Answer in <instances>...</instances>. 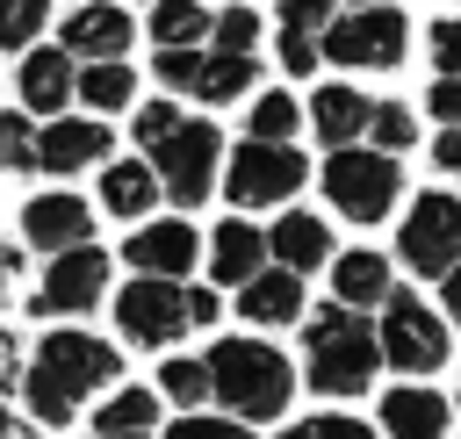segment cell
Instances as JSON below:
<instances>
[{
	"instance_id": "6da1fadb",
	"label": "cell",
	"mask_w": 461,
	"mask_h": 439,
	"mask_svg": "<svg viewBox=\"0 0 461 439\" xmlns=\"http://www.w3.org/2000/svg\"><path fill=\"white\" fill-rule=\"evenodd\" d=\"M115 374H122V353L108 338H94V331H43L29 367H22V396H29L36 425H72V410L94 389H108Z\"/></svg>"
},
{
	"instance_id": "7a4b0ae2",
	"label": "cell",
	"mask_w": 461,
	"mask_h": 439,
	"mask_svg": "<svg viewBox=\"0 0 461 439\" xmlns=\"http://www.w3.org/2000/svg\"><path fill=\"white\" fill-rule=\"evenodd\" d=\"M202 367H209V396H216L238 425H267V417L288 410L295 374H288V360H281L267 338H216Z\"/></svg>"
},
{
	"instance_id": "3957f363",
	"label": "cell",
	"mask_w": 461,
	"mask_h": 439,
	"mask_svg": "<svg viewBox=\"0 0 461 439\" xmlns=\"http://www.w3.org/2000/svg\"><path fill=\"white\" fill-rule=\"evenodd\" d=\"M375 324L367 317H353V309H317L310 317V331H303V367H310V389H324V396H360L367 381H375Z\"/></svg>"
},
{
	"instance_id": "277c9868",
	"label": "cell",
	"mask_w": 461,
	"mask_h": 439,
	"mask_svg": "<svg viewBox=\"0 0 461 439\" xmlns=\"http://www.w3.org/2000/svg\"><path fill=\"white\" fill-rule=\"evenodd\" d=\"M403 50H411V29L396 7H346L317 43V58H331L346 72H396Z\"/></svg>"
},
{
	"instance_id": "5b68a950",
	"label": "cell",
	"mask_w": 461,
	"mask_h": 439,
	"mask_svg": "<svg viewBox=\"0 0 461 439\" xmlns=\"http://www.w3.org/2000/svg\"><path fill=\"white\" fill-rule=\"evenodd\" d=\"M396 194H403V166H396V158L360 151V144L324 158V202H331L339 216L375 223V216H389V209H396Z\"/></svg>"
},
{
	"instance_id": "8992f818",
	"label": "cell",
	"mask_w": 461,
	"mask_h": 439,
	"mask_svg": "<svg viewBox=\"0 0 461 439\" xmlns=\"http://www.w3.org/2000/svg\"><path fill=\"white\" fill-rule=\"evenodd\" d=\"M216 166H223V137L216 122H180L158 151H151V173H158V194H173V209H194L209 202L216 187Z\"/></svg>"
},
{
	"instance_id": "52a82bcc",
	"label": "cell",
	"mask_w": 461,
	"mask_h": 439,
	"mask_svg": "<svg viewBox=\"0 0 461 439\" xmlns=\"http://www.w3.org/2000/svg\"><path fill=\"white\" fill-rule=\"evenodd\" d=\"M375 353L396 367V374H432L439 360H447V324L411 295V288H396L389 302H382V324H375Z\"/></svg>"
},
{
	"instance_id": "ba28073f",
	"label": "cell",
	"mask_w": 461,
	"mask_h": 439,
	"mask_svg": "<svg viewBox=\"0 0 461 439\" xmlns=\"http://www.w3.org/2000/svg\"><path fill=\"white\" fill-rule=\"evenodd\" d=\"M303 180H310V166H303L295 144H238V151L223 158V194H230L238 209H274V202H288Z\"/></svg>"
},
{
	"instance_id": "9c48e42d",
	"label": "cell",
	"mask_w": 461,
	"mask_h": 439,
	"mask_svg": "<svg viewBox=\"0 0 461 439\" xmlns=\"http://www.w3.org/2000/svg\"><path fill=\"white\" fill-rule=\"evenodd\" d=\"M403 266L411 273H454L461 266V202L454 194H418L411 216H403V237H396Z\"/></svg>"
},
{
	"instance_id": "30bf717a",
	"label": "cell",
	"mask_w": 461,
	"mask_h": 439,
	"mask_svg": "<svg viewBox=\"0 0 461 439\" xmlns=\"http://www.w3.org/2000/svg\"><path fill=\"white\" fill-rule=\"evenodd\" d=\"M101 295H108V252L79 245V252H58V259L43 266L29 309H36V317H86Z\"/></svg>"
},
{
	"instance_id": "8fae6325",
	"label": "cell",
	"mask_w": 461,
	"mask_h": 439,
	"mask_svg": "<svg viewBox=\"0 0 461 439\" xmlns=\"http://www.w3.org/2000/svg\"><path fill=\"white\" fill-rule=\"evenodd\" d=\"M115 331H122L130 345H173V338L187 331V288L137 273V281L115 295Z\"/></svg>"
},
{
	"instance_id": "7c38bea8",
	"label": "cell",
	"mask_w": 461,
	"mask_h": 439,
	"mask_svg": "<svg viewBox=\"0 0 461 439\" xmlns=\"http://www.w3.org/2000/svg\"><path fill=\"white\" fill-rule=\"evenodd\" d=\"M58 50H65V58H86V65H122V50H130V14H122L115 0H86V7H72V14L58 22Z\"/></svg>"
},
{
	"instance_id": "4fadbf2b",
	"label": "cell",
	"mask_w": 461,
	"mask_h": 439,
	"mask_svg": "<svg viewBox=\"0 0 461 439\" xmlns=\"http://www.w3.org/2000/svg\"><path fill=\"white\" fill-rule=\"evenodd\" d=\"M22 237L58 259V252L94 245V216H86L79 194H29V202H22Z\"/></svg>"
},
{
	"instance_id": "5bb4252c",
	"label": "cell",
	"mask_w": 461,
	"mask_h": 439,
	"mask_svg": "<svg viewBox=\"0 0 461 439\" xmlns=\"http://www.w3.org/2000/svg\"><path fill=\"white\" fill-rule=\"evenodd\" d=\"M101 158H108V122H94V115H58V122L36 130V166L43 173H86Z\"/></svg>"
},
{
	"instance_id": "9a60e30c",
	"label": "cell",
	"mask_w": 461,
	"mask_h": 439,
	"mask_svg": "<svg viewBox=\"0 0 461 439\" xmlns=\"http://www.w3.org/2000/svg\"><path fill=\"white\" fill-rule=\"evenodd\" d=\"M194 230L180 223V216H166V223H144V230H130V245H122V259L144 273V281H180L187 266H194Z\"/></svg>"
},
{
	"instance_id": "2e32d148",
	"label": "cell",
	"mask_w": 461,
	"mask_h": 439,
	"mask_svg": "<svg viewBox=\"0 0 461 439\" xmlns=\"http://www.w3.org/2000/svg\"><path fill=\"white\" fill-rule=\"evenodd\" d=\"M72 58L58 50V43H43V50H29L22 58V79H14V94H22V115H50L58 122V108L72 101Z\"/></svg>"
},
{
	"instance_id": "e0dca14e",
	"label": "cell",
	"mask_w": 461,
	"mask_h": 439,
	"mask_svg": "<svg viewBox=\"0 0 461 439\" xmlns=\"http://www.w3.org/2000/svg\"><path fill=\"white\" fill-rule=\"evenodd\" d=\"M267 259H281V273H317L324 259H331V230L317 223V216H303V209H288L274 230H267Z\"/></svg>"
},
{
	"instance_id": "ac0fdd59",
	"label": "cell",
	"mask_w": 461,
	"mask_h": 439,
	"mask_svg": "<svg viewBox=\"0 0 461 439\" xmlns=\"http://www.w3.org/2000/svg\"><path fill=\"white\" fill-rule=\"evenodd\" d=\"M331 295H339V309H382L389 295H396V273H389V259L382 252H346L339 266H331Z\"/></svg>"
},
{
	"instance_id": "d6986e66",
	"label": "cell",
	"mask_w": 461,
	"mask_h": 439,
	"mask_svg": "<svg viewBox=\"0 0 461 439\" xmlns=\"http://www.w3.org/2000/svg\"><path fill=\"white\" fill-rule=\"evenodd\" d=\"M259 266H267V237H259L252 223L223 216V223H216V237H209V273H216L223 288H245Z\"/></svg>"
},
{
	"instance_id": "ffe728a7",
	"label": "cell",
	"mask_w": 461,
	"mask_h": 439,
	"mask_svg": "<svg viewBox=\"0 0 461 439\" xmlns=\"http://www.w3.org/2000/svg\"><path fill=\"white\" fill-rule=\"evenodd\" d=\"M382 432L389 439H447V396L439 389H389L382 396Z\"/></svg>"
},
{
	"instance_id": "44dd1931",
	"label": "cell",
	"mask_w": 461,
	"mask_h": 439,
	"mask_svg": "<svg viewBox=\"0 0 461 439\" xmlns=\"http://www.w3.org/2000/svg\"><path fill=\"white\" fill-rule=\"evenodd\" d=\"M367 115H375V101L353 86H317V101H310V122L331 151H353V137H367Z\"/></svg>"
},
{
	"instance_id": "7402d4cb",
	"label": "cell",
	"mask_w": 461,
	"mask_h": 439,
	"mask_svg": "<svg viewBox=\"0 0 461 439\" xmlns=\"http://www.w3.org/2000/svg\"><path fill=\"white\" fill-rule=\"evenodd\" d=\"M238 309H245V324H295L303 317V281L295 273H252L245 288H238Z\"/></svg>"
},
{
	"instance_id": "603a6c76",
	"label": "cell",
	"mask_w": 461,
	"mask_h": 439,
	"mask_svg": "<svg viewBox=\"0 0 461 439\" xmlns=\"http://www.w3.org/2000/svg\"><path fill=\"white\" fill-rule=\"evenodd\" d=\"M151 202H158V173H151L144 158H115V166L101 173V209H115V216H151Z\"/></svg>"
},
{
	"instance_id": "cb8c5ba5",
	"label": "cell",
	"mask_w": 461,
	"mask_h": 439,
	"mask_svg": "<svg viewBox=\"0 0 461 439\" xmlns=\"http://www.w3.org/2000/svg\"><path fill=\"white\" fill-rule=\"evenodd\" d=\"M158 425V389H115L101 410H94V432L101 439H137Z\"/></svg>"
},
{
	"instance_id": "d4e9b609",
	"label": "cell",
	"mask_w": 461,
	"mask_h": 439,
	"mask_svg": "<svg viewBox=\"0 0 461 439\" xmlns=\"http://www.w3.org/2000/svg\"><path fill=\"white\" fill-rule=\"evenodd\" d=\"M209 7L202 0H158L151 7V43L158 50H202V36H209Z\"/></svg>"
},
{
	"instance_id": "484cf974",
	"label": "cell",
	"mask_w": 461,
	"mask_h": 439,
	"mask_svg": "<svg viewBox=\"0 0 461 439\" xmlns=\"http://www.w3.org/2000/svg\"><path fill=\"white\" fill-rule=\"evenodd\" d=\"M252 58H223V50H202V65H194V101H238V94H252Z\"/></svg>"
},
{
	"instance_id": "4316f807",
	"label": "cell",
	"mask_w": 461,
	"mask_h": 439,
	"mask_svg": "<svg viewBox=\"0 0 461 439\" xmlns=\"http://www.w3.org/2000/svg\"><path fill=\"white\" fill-rule=\"evenodd\" d=\"M72 94H79L86 108H122V101H137V72H130V65H86V72L72 79Z\"/></svg>"
},
{
	"instance_id": "83f0119b",
	"label": "cell",
	"mask_w": 461,
	"mask_h": 439,
	"mask_svg": "<svg viewBox=\"0 0 461 439\" xmlns=\"http://www.w3.org/2000/svg\"><path fill=\"white\" fill-rule=\"evenodd\" d=\"M295 122H303V108H295L288 94H259L252 115H245V144H288Z\"/></svg>"
},
{
	"instance_id": "f1b7e54d",
	"label": "cell",
	"mask_w": 461,
	"mask_h": 439,
	"mask_svg": "<svg viewBox=\"0 0 461 439\" xmlns=\"http://www.w3.org/2000/svg\"><path fill=\"white\" fill-rule=\"evenodd\" d=\"M367 137H375V151H382V158H396V151H411V144H418V115H411L403 101H375Z\"/></svg>"
},
{
	"instance_id": "f546056e",
	"label": "cell",
	"mask_w": 461,
	"mask_h": 439,
	"mask_svg": "<svg viewBox=\"0 0 461 439\" xmlns=\"http://www.w3.org/2000/svg\"><path fill=\"white\" fill-rule=\"evenodd\" d=\"M151 389H158V396H166V403H180V410H187V417H194V403H202V396H209V367H202V360H166V367H158V381H151Z\"/></svg>"
},
{
	"instance_id": "4dcf8cb0",
	"label": "cell",
	"mask_w": 461,
	"mask_h": 439,
	"mask_svg": "<svg viewBox=\"0 0 461 439\" xmlns=\"http://www.w3.org/2000/svg\"><path fill=\"white\" fill-rule=\"evenodd\" d=\"M50 22V0H0V50H29Z\"/></svg>"
},
{
	"instance_id": "1f68e13d",
	"label": "cell",
	"mask_w": 461,
	"mask_h": 439,
	"mask_svg": "<svg viewBox=\"0 0 461 439\" xmlns=\"http://www.w3.org/2000/svg\"><path fill=\"white\" fill-rule=\"evenodd\" d=\"M252 43H259V14H252V7H223V14L209 22V50H223V58H252Z\"/></svg>"
},
{
	"instance_id": "d6a6232c",
	"label": "cell",
	"mask_w": 461,
	"mask_h": 439,
	"mask_svg": "<svg viewBox=\"0 0 461 439\" xmlns=\"http://www.w3.org/2000/svg\"><path fill=\"white\" fill-rule=\"evenodd\" d=\"M339 22V0H281V36H324Z\"/></svg>"
},
{
	"instance_id": "836d02e7",
	"label": "cell",
	"mask_w": 461,
	"mask_h": 439,
	"mask_svg": "<svg viewBox=\"0 0 461 439\" xmlns=\"http://www.w3.org/2000/svg\"><path fill=\"white\" fill-rule=\"evenodd\" d=\"M22 166H36V130L29 115H0V173H22Z\"/></svg>"
},
{
	"instance_id": "e575fe53",
	"label": "cell",
	"mask_w": 461,
	"mask_h": 439,
	"mask_svg": "<svg viewBox=\"0 0 461 439\" xmlns=\"http://www.w3.org/2000/svg\"><path fill=\"white\" fill-rule=\"evenodd\" d=\"M180 122H187V115H180L173 101H144V108H137V144H144V151H158Z\"/></svg>"
},
{
	"instance_id": "d590c367",
	"label": "cell",
	"mask_w": 461,
	"mask_h": 439,
	"mask_svg": "<svg viewBox=\"0 0 461 439\" xmlns=\"http://www.w3.org/2000/svg\"><path fill=\"white\" fill-rule=\"evenodd\" d=\"M166 439H252V432H245L238 417H202V410H194V417H173Z\"/></svg>"
},
{
	"instance_id": "8d00e7d4",
	"label": "cell",
	"mask_w": 461,
	"mask_h": 439,
	"mask_svg": "<svg viewBox=\"0 0 461 439\" xmlns=\"http://www.w3.org/2000/svg\"><path fill=\"white\" fill-rule=\"evenodd\" d=\"M432 72L461 79V22H432Z\"/></svg>"
},
{
	"instance_id": "74e56055",
	"label": "cell",
	"mask_w": 461,
	"mask_h": 439,
	"mask_svg": "<svg viewBox=\"0 0 461 439\" xmlns=\"http://www.w3.org/2000/svg\"><path fill=\"white\" fill-rule=\"evenodd\" d=\"M281 72H288V79L317 72V36H281Z\"/></svg>"
},
{
	"instance_id": "f35d334b",
	"label": "cell",
	"mask_w": 461,
	"mask_h": 439,
	"mask_svg": "<svg viewBox=\"0 0 461 439\" xmlns=\"http://www.w3.org/2000/svg\"><path fill=\"white\" fill-rule=\"evenodd\" d=\"M425 101H432V115H439L447 130H461V79H432Z\"/></svg>"
},
{
	"instance_id": "ab89813d",
	"label": "cell",
	"mask_w": 461,
	"mask_h": 439,
	"mask_svg": "<svg viewBox=\"0 0 461 439\" xmlns=\"http://www.w3.org/2000/svg\"><path fill=\"white\" fill-rule=\"evenodd\" d=\"M310 425H317V439H375L360 417H310Z\"/></svg>"
},
{
	"instance_id": "60d3db41",
	"label": "cell",
	"mask_w": 461,
	"mask_h": 439,
	"mask_svg": "<svg viewBox=\"0 0 461 439\" xmlns=\"http://www.w3.org/2000/svg\"><path fill=\"white\" fill-rule=\"evenodd\" d=\"M187 324H216V288H187Z\"/></svg>"
},
{
	"instance_id": "b9f144b4",
	"label": "cell",
	"mask_w": 461,
	"mask_h": 439,
	"mask_svg": "<svg viewBox=\"0 0 461 439\" xmlns=\"http://www.w3.org/2000/svg\"><path fill=\"white\" fill-rule=\"evenodd\" d=\"M432 158H439L447 173H461V130H439V144H432Z\"/></svg>"
},
{
	"instance_id": "7bdbcfd3",
	"label": "cell",
	"mask_w": 461,
	"mask_h": 439,
	"mask_svg": "<svg viewBox=\"0 0 461 439\" xmlns=\"http://www.w3.org/2000/svg\"><path fill=\"white\" fill-rule=\"evenodd\" d=\"M439 295H447V317H454V324H461V266H454V273H447V281H439Z\"/></svg>"
},
{
	"instance_id": "ee69618b",
	"label": "cell",
	"mask_w": 461,
	"mask_h": 439,
	"mask_svg": "<svg viewBox=\"0 0 461 439\" xmlns=\"http://www.w3.org/2000/svg\"><path fill=\"white\" fill-rule=\"evenodd\" d=\"M7 381H14V338L0 331V389H7Z\"/></svg>"
},
{
	"instance_id": "f6af8a7d",
	"label": "cell",
	"mask_w": 461,
	"mask_h": 439,
	"mask_svg": "<svg viewBox=\"0 0 461 439\" xmlns=\"http://www.w3.org/2000/svg\"><path fill=\"white\" fill-rule=\"evenodd\" d=\"M0 439H36V432H29V425H14V417L0 410Z\"/></svg>"
},
{
	"instance_id": "bcb514c9",
	"label": "cell",
	"mask_w": 461,
	"mask_h": 439,
	"mask_svg": "<svg viewBox=\"0 0 461 439\" xmlns=\"http://www.w3.org/2000/svg\"><path fill=\"white\" fill-rule=\"evenodd\" d=\"M281 439H317V425H310V417H303V425H288V432H281Z\"/></svg>"
},
{
	"instance_id": "7dc6e473",
	"label": "cell",
	"mask_w": 461,
	"mask_h": 439,
	"mask_svg": "<svg viewBox=\"0 0 461 439\" xmlns=\"http://www.w3.org/2000/svg\"><path fill=\"white\" fill-rule=\"evenodd\" d=\"M7 273H14V252L0 245V295H7Z\"/></svg>"
},
{
	"instance_id": "c3c4849f",
	"label": "cell",
	"mask_w": 461,
	"mask_h": 439,
	"mask_svg": "<svg viewBox=\"0 0 461 439\" xmlns=\"http://www.w3.org/2000/svg\"><path fill=\"white\" fill-rule=\"evenodd\" d=\"M353 7H396V0H353Z\"/></svg>"
},
{
	"instance_id": "681fc988",
	"label": "cell",
	"mask_w": 461,
	"mask_h": 439,
	"mask_svg": "<svg viewBox=\"0 0 461 439\" xmlns=\"http://www.w3.org/2000/svg\"><path fill=\"white\" fill-rule=\"evenodd\" d=\"M86 439H101V432H86ZM137 439H151V432H137Z\"/></svg>"
}]
</instances>
